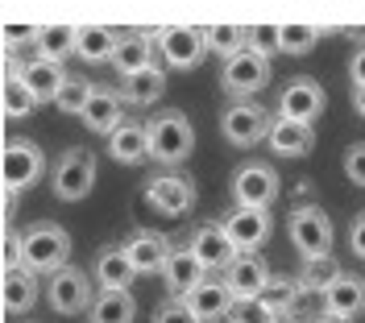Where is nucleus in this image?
I'll return each mask as SVG.
<instances>
[{"label":"nucleus","instance_id":"37998d69","mask_svg":"<svg viewBox=\"0 0 365 323\" xmlns=\"http://www.w3.org/2000/svg\"><path fill=\"white\" fill-rule=\"evenodd\" d=\"M353 108L365 116V88H357V92H353Z\"/></svg>","mask_w":365,"mask_h":323},{"label":"nucleus","instance_id":"72a5a7b5","mask_svg":"<svg viewBox=\"0 0 365 323\" xmlns=\"http://www.w3.org/2000/svg\"><path fill=\"white\" fill-rule=\"evenodd\" d=\"M245 42H250V33H245L241 25H207L204 29V46L212 50V54H225V58L241 54Z\"/></svg>","mask_w":365,"mask_h":323},{"label":"nucleus","instance_id":"9b49d317","mask_svg":"<svg viewBox=\"0 0 365 323\" xmlns=\"http://www.w3.org/2000/svg\"><path fill=\"white\" fill-rule=\"evenodd\" d=\"M145 203L162 216H187L195 208V183L182 174H158L145 186Z\"/></svg>","mask_w":365,"mask_h":323},{"label":"nucleus","instance_id":"0eeeda50","mask_svg":"<svg viewBox=\"0 0 365 323\" xmlns=\"http://www.w3.org/2000/svg\"><path fill=\"white\" fill-rule=\"evenodd\" d=\"M42 174V149L34 141H9L0 149V183L4 191H25Z\"/></svg>","mask_w":365,"mask_h":323},{"label":"nucleus","instance_id":"c756f323","mask_svg":"<svg viewBox=\"0 0 365 323\" xmlns=\"http://www.w3.org/2000/svg\"><path fill=\"white\" fill-rule=\"evenodd\" d=\"M162 92H166V75H162L158 67L137 70V75H129V79L120 83V95H125L129 104H137V108H145V104L162 100Z\"/></svg>","mask_w":365,"mask_h":323},{"label":"nucleus","instance_id":"a211bd4d","mask_svg":"<svg viewBox=\"0 0 365 323\" xmlns=\"http://www.w3.org/2000/svg\"><path fill=\"white\" fill-rule=\"evenodd\" d=\"M125 257H129V265H133L137 274H162V265H166V257L175 253L170 249V240L162 236V232H137L129 245H120Z\"/></svg>","mask_w":365,"mask_h":323},{"label":"nucleus","instance_id":"a18cd8bd","mask_svg":"<svg viewBox=\"0 0 365 323\" xmlns=\"http://www.w3.org/2000/svg\"><path fill=\"white\" fill-rule=\"evenodd\" d=\"M278 323H291V319H278Z\"/></svg>","mask_w":365,"mask_h":323},{"label":"nucleus","instance_id":"6e6552de","mask_svg":"<svg viewBox=\"0 0 365 323\" xmlns=\"http://www.w3.org/2000/svg\"><path fill=\"white\" fill-rule=\"evenodd\" d=\"M46 299L50 307L58 311V315H79V311H88L91 307V282L83 270H75V265H63L58 274H50V286H46Z\"/></svg>","mask_w":365,"mask_h":323},{"label":"nucleus","instance_id":"79ce46f5","mask_svg":"<svg viewBox=\"0 0 365 323\" xmlns=\"http://www.w3.org/2000/svg\"><path fill=\"white\" fill-rule=\"evenodd\" d=\"M349 245H353L357 257H365V216H357V224H353V232H349Z\"/></svg>","mask_w":365,"mask_h":323},{"label":"nucleus","instance_id":"c03bdc74","mask_svg":"<svg viewBox=\"0 0 365 323\" xmlns=\"http://www.w3.org/2000/svg\"><path fill=\"white\" fill-rule=\"evenodd\" d=\"M312 323H341V319H332V315H316Z\"/></svg>","mask_w":365,"mask_h":323},{"label":"nucleus","instance_id":"58836bf2","mask_svg":"<svg viewBox=\"0 0 365 323\" xmlns=\"http://www.w3.org/2000/svg\"><path fill=\"white\" fill-rule=\"evenodd\" d=\"M228 323H274L257 302H237L232 307V315H228Z\"/></svg>","mask_w":365,"mask_h":323},{"label":"nucleus","instance_id":"1a4fd4ad","mask_svg":"<svg viewBox=\"0 0 365 323\" xmlns=\"http://www.w3.org/2000/svg\"><path fill=\"white\" fill-rule=\"evenodd\" d=\"M220 129H225V137L232 145H257V141L270 133V112L262 108V104H253V100H237L225 116H220Z\"/></svg>","mask_w":365,"mask_h":323},{"label":"nucleus","instance_id":"20e7f679","mask_svg":"<svg viewBox=\"0 0 365 323\" xmlns=\"http://www.w3.org/2000/svg\"><path fill=\"white\" fill-rule=\"evenodd\" d=\"M91 186H96V158L88 149H67L54 166V195L63 203H79L91 195Z\"/></svg>","mask_w":365,"mask_h":323},{"label":"nucleus","instance_id":"f257e3e1","mask_svg":"<svg viewBox=\"0 0 365 323\" xmlns=\"http://www.w3.org/2000/svg\"><path fill=\"white\" fill-rule=\"evenodd\" d=\"M145 145H150V158L162 166H179L191 158L195 149V129L182 112H162L145 125Z\"/></svg>","mask_w":365,"mask_h":323},{"label":"nucleus","instance_id":"cd10ccee","mask_svg":"<svg viewBox=\"0 0 365 323\" xmlns=\"http://www.w3.org/2000/svg\"><path fill=\"white\" fill-rule=\"evenodd\" d=\"M137 302L129 290H100L91 299V323H133Z\"/></svg>","mask_w":365,"mask_h":323},{"label":"nucleus","instance_id":"39448f33","mask_svg":"<svg viewBox=\"0 0 365 323\" xmlns=\"http://www.w3.org/2000/svg\"><path fill=\"white\" fill-rule=\"evenodd\" d=\"M232 195H237V208L266 211L278 199V174H274V166H266V162H245L232 174Z\"/></svg>","mask_w":365,"mask_h":323},{"label":"nucleus","instance_id":"aec40b11","mask_svg":"<svg viewBox=\"0 0 365 323\" xmlns=\"http://www.w3.org/2000/svg\"><path fill=\"white\" fill-rule=\"evenodd\" d=\"M0 302H4V311L25 315L38 302V274H29L25 265H9L0 277Z\"/></svg>","mask_w":365,"mask_h":323},{"label":"nucleus","instance_id":"c85d7f7f","mask_svg":"<svg viewBox=\"0 0 365 323\" xmlns=\"http://www.w3.org/2000/svg\"><path fill=\"white\" fill-rule=\"evenodd\" d=\"M299 295H303V290H299V282H291V277H270V282L262 286V295H257L253 302H257V307H262L274 323H278L299 302Z\"/></svg>","mask_w":365,"mask_h":323},{"label":"nucleus","instance_id":"ea45409f","mask_svg":"<svg viewBox=\"0 0 365 323\" xmlns=\"http://www.w3.org/2000/svg\"><path fill=\"white\" fill-rule=\"evenodd\" d=\"M4 46H25V42H38V25H4L0 29Z\"/></svg>","mask_w":365,"mask_h":323},{"label":"nucleus","instance_id":"e433bc0d","mask_svg":"<svg viewBox=\"0 0 365 323\" xmlns=\"http://www.w3.org/2000/svg\"><path fill=\"white\" fill-rule=\"evenodd\" d=\"M344 174H349V183L365 186V141H353L344 149Z\"/></svg>","mask_w":365,"mask_h":323},{"label":"nucleus","instance_id":"423d86ee","mask_svg":"<svg viewBox=\"0 0 365 323\" xmlns=\"http://www.w3.org/2000/svg\"><path fill=\"white\" fill-rule=\"evenodd\" d=\"M158 50L162 58H166V67L175 70H191L204 63V29H195V25H166L158 29Z\"/></svg>","mask_w":365,"mask_h":323},{"label":"nucleus","instance_id":"b1692460","mask_svg":"<svg viewBox=\"0 0 365 323\" xmlns=\"http://www.w3.org/2000/svg\"><path fill=\"white\" fill-rule=\"evenodd\" d=\"M83 125H88L91 133H113L116 125H120V95L116 92H100V88H91L88 104H83Z\"/></svg>","mask_w":365,"mask_h":323},{"label":"nucleus","instance_id":"393cba45","mask_svg":"<svg viewBox=\"0 0 365 323\" xmlns=\"http://www.w3.org/2000/svg\"><path fill=\"white\" fill-rule=\"evenodd\" d=\"M108 154H113L120 166H137V162L150 158V145H145V129L141 125H116L108 133Z\"/></svg>","mask_w":365,"mask_h":323},{"label":"nucleus","instance_id":"f704fd0d","mask_svg":"<svg viewBox=\"0 0 365 323\" xmlns=\"http://www.w3.org/2000/svg\"><path fill=\"white\" fill-rule=\"evenodd\" d=\"M0 108H4V116H29L34 108H38V100H34V92L25 88L17 75H4V83H0Z\"/></svg>","mask_w":365,"mask_h":323},{"label":"nucleus","instance_id":"4c0bfd02","mask_svg":"<svg viewBox=\"0 0 365 323\" xmlns=\"http://www.w3.org/2000/svg\"><path fill=\"white\" fill-rule=\"evenodd\" d=\"M154 323H200L187 307H182L179 299H170L166 307H158V315H154Z\"/></svg>","mask_w":365,"mask_h":323},{"label":"nucleus","instance_id":"bb28decb","mask_svg":"<svg viewBox=\"0 0 365 323\" xmlns=\"http://www.w3.org/2000/svg\"><path fill=\"white\" fill-rule=\"evenodd\" d=\"M137 277V270L129 265L125 249H104L96 257V282L100 290H129V282Z\"/></svg>","mask_w":365,"mask_h":323},{"label":"nucleus","instance_id":"5701e85b","mask_svg":"<svg viewBox=\"0 0 365 323\" xmlns=\"http://www.w3.org/2000/svg\"><path fill=\"white\" fill-rule=\"evenodd\" d=\"M162 277H166V290L182 299L191 286H200L204 282V265L191 257V249H175V253L166 257V265H162Z\"/></svg>","mask_w":365,"mask_h":323},{"label":"nucleus","instance_id":"2f4dec72","mask_svg":"<svg viewBox=\"0 0 365 323\" xmlns=\"http://www.w3.org/2000/svg\"><path fill=\"white\" fill-rule=\"evenodd\" d=\"M34 46L42 50L38 58L63 63L67 54H75V25H38V42Z\"/></svg>","mask_w":365,"mask_h":323},{"label":"nucleus","instance_id":"7c9ffc66","mask_svg":"<svg viewBox=\"0 0 365 323\" xmlns=\"http://www.w3.org/2000/svg\"><path fill=\"white\" fill-rule=\"evenodd\" d=\"M341 261L332 253H324V257H307L303 261V274H299V290H312V295H324L336 277H341Z\"/></svg>","mask_w":365,"mask_h":323},{"label":"nucleus","instance_id":"f8f14e48","mask_svg":"<svg viewBox=\"0 0 365 323\" xmlns=\"http://www.w3.org/2000/svg\"><path fill=\"white\" fill-rule=\"evenodd\" d=\"M291 240L303 257H324L332 249V220L319 208H299L291 216Z\"/></svg>","mask_w":365,"mask_h":323},{"label":"nucleus","instance_id":"9d476101","mask_svg":"<svg viewBox=\"0 0 365 323\" xmlns=\"http://www.w3.org/2000/svg\"><path fill=\"white\" fill-rule=\"evenodd\" d=\"M266 282H270V265L257 253H237L225 270V290L232 295V302H253Z\"/></svg>","mask_w":365,"mask_h":323},{"label":"nucleus","instance_id":"2eb2a0df","mask_svg":"<svg viewBox=\"0 0 365 323\" xmlns=\"http://www.w3.org/2000/svg\"><path fill=\"white\" fill-rule=\"evenodd\" d=\"M278 112L287 116V120H303V125H312V116L324 112V92H319L316 79H291L282 95H278Z\"/></svg>","mask_w":365,"mask_h":323},{"label":"nucleus","instance_id":"f3484780","mask_svg":"<svg viewBox=\"0 0 365 323\" xmlns=\"http://www.w3.org/2000/svg\"><path fill=\"white\" fill-rule=\"evenodd\" d=\"M365 311V277H353V274H341L328 290H324V315L349 323L353 315Z\"/></svg>","mask_w":365,"mask_h":323},{"label":"nucleus","instance_id":"4468645a","mask_svg":"<svg viewBox=\"0 0 365 323\" xmlns=\"http://www.w3.org/2000/svg\"><path fill=\"white\" fill-rule=\"evenodd\" d=\"M179 302H182V307H187V311H191L200 323L228 319V315H232V307H237V302H232V295L225 290V282H207V277L200 282V286H191V290H187Z\"/></svg>","mask_w":365,"mask_h":323},{"label":"nucleus","instance_id":"7ed1b4c3","mask_svg":"<svg viewBox=\"0 0 365 323\" xmlns=\"http://www.w3.org/2000/svg\"><path fill=\"white\" fill-rule=\"evenodd\" d=\"M266 83H270V58H266V50H257V42H245V50L232 54L220 75V88L228 95H253Z\"/></svg>","mask_w":365,"mask_h":323},{"label":"nucleus","instance_id":"dca6fc26","mask_svg":"<svg viewBox=\"0 0 365 323\" xmlns=\"http://www.w3.org/2000/svg\"><path fill=\"white\" fill-rule=\"evenodd\" d=\"M187 249H191V257L204 265V274L207 270H228V261L237 257V249H232V240L225 236L220 224H200Z\"/></svg>","mask_w":365,"mask_h":323},{"label":"nucleus","instance_id":"4be33fe9","mask_svg":"<svg viewBox=\"0 0 365 323\" xmlns=\"http://www.w3.org/2000/svg\"><path fill=\"white\" fill-rule=\"evenodd\" d=\"M108 63H113V67L129 79V75H137V70L154 67V42H150L145 33H120Z\"/></svg>","mask_w":365,"mask_h":323},{"label":"nucleus","instance_id":"c9c22d12","mask_svg":"<svg viewBox=\"0 0 365 323\" xmlns=\"http://www.w3.org/2000/svg\"><path fill=\"white\" fill-rule=\"evenodd\" d=\"M88 95H91V88H88V79H71L67 75V83L58 88V95H54V104L63 108V112H83V104H88Z\"/></svg>","mask_w":365,"mask_h":323},{"label":"nucleus","instance_id":"ddd939ff","mask_svg":"<svg viewBox=\"0 0 365 323\" xmlns=\"http://www.w3.org/2000/svg\"><path fill=\"white\" fill-rule=\"evenodd\" d=\"M225 236L232 240L237 253H253L257 245L270 240V211H253V208H237L225 216Z\"/></svg>","mask_w":365,"mask_h":323},{"label":"nucleus","instance_id":"f03ea898","mask_svg":"<svg viewBox=\"0 0 365 323\" xmlns=\"http://www.w3.org/2000/svg\"><path fill=\"white\" fill-rule=\"evenodd\" d=\"M17 249H21V265L29 274H58L71 257V236L58 224H34Z\"/></svg>","mask_w":365,"mask_h":323},{"label":"nucleus","instance_id":"6ab92c4d","mask_svg":"<svg viewBox=\"0 0 365 323\" xmlns=\"http://www.w3.org/2000/svg\"><path fill=\"white\" fill-rule=\"evenodd\" d=\"M17 79H21L25 88L34 92V100L38 104H54V95H58V88L67 83V70H63V63H50V58H34V63H25L21 70H13Z\"/></svg>","mask_w":365,"mask_h":323},{"label":"nucleus","instance_id":"412c9836","mask_svg":"<svg viewBox=\"0 0 365 323\" xmlns=\"http://www.w3.org/2000/svg\"><path fill=\"white\" fill-rule=\"evenodd\" d=\"M270 149L278 158H303L307 149H312V125H303V120H287V116H278L270 120Z\"/></svg>","mask_w":365,"mask_h":323},{"label":"nucleus","instance_id":"473e14b6","mask_svg":"<svg viewBox=\"0 0 365 323\" xmlns=\"http://www.w3.org/2000/svg\"><path fill=\"white\" fill-rule=\"evenodd\" d=\"M316 42H319V29L307 21H287L274 29V46L282 50V54H307Z\"/></svg>","mask_w":365,"mask_h":323},{"label":"nucleus","instance_id":"a878e982","mask_svg":"<svg viewBox=\"0 0 365 323\" xmlns=\"http://www.w3.org/2000/svg\"><path fill=\"white\" fill-rule=\"evenodd\" d=\"M116 50V33L108 25H75V54L83 63H108Z\"/></svg>","mask_w":365,"mask_h":323},{"label":"nucleus","instance_id":"a19ab883","mask_svg":"<svg viewBox=\"0 0 365 323\" xmlns=\"http://www.w3.org/2000/svg\"><path fill=\"white\" fill-rule=\"evenodd\" d=\"M349 75H353L357 88H365V46L353 50V58H349Z\"/></svg>","mask_w":365,"mask_h":323}]
</instances>
